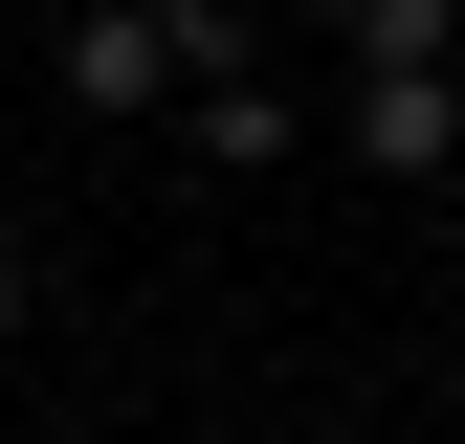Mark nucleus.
<instances>
[{
    "label": "nucleus",
    "instance_id": "nucleus-1",
    "mask_svg": "<svg viewBox=\"0 0 465 444\" xmlns=\"http://www.w3.org/2000/svg\"><path fill=\"white\" fill-rule=\"evenodd\" d=\"M222 67H244L222 0H89V23H67V89H89V111H200Z\"/></svg>",
    "mask_w": 465,
    "mask_h": 444
},
{
    "label": "nucleus",
    "instance_id": "nucleus-2",
    "mask_svg": "<svg viewBox=\"0 0 465 444\" xmlns=\"http://www.w3.org/2000/svg\"><path fill=\"white\" fill-rule=\"evenodd\" d=\"M355 156H377V178H443V156H465V89L443 67H355Z\"/></svg>",
    "mask_w": 465,
    "mask_h": 444
},
{
    "label": "nucleus",
    "instance_id": "nucleus-3",
    "mask_svg": "<svg viewBox=\"0 0 465 444\" xmlns=\"http://www.w3.org/2000/svg\"><path fill=\"white\" fill-rule=\"evenodd\" d=\"M200 156H222V178H266V156H288V89H266V67H222V89H200Z\"/></svg>",
    "mask_w": 465,
    "mask_h": 444
},
{
    "label": "nucleus",
    "instance_id": "nucleus-4",
    "mask_svg": "<svg viewBox=\"0 0 465 444\" xmlns=\"http://www.w3.org/2000/svg\"><path fill=\"white\" fill-rule=\"evenodd\" d=\"M332 23H355V67H443V45H465V0H332Z\"/></svg>",
    "mask_w": 465,
    "mask_h": 444
},
{
    "label": "nucleus",
    "instance_id": "nucleus-5",
    "mask_svg": "<svg viewBox=\"0 0 465 444\" xmlns=\"http://www.w3.org/2000/svg\"><path fill=\"white\" fill-rule=\"evenodd\" d=\"M0 311H23V245H0Z\"/></svg>",
    "mask_w": 465,
    "mask_h": 444
}]
</instances>
